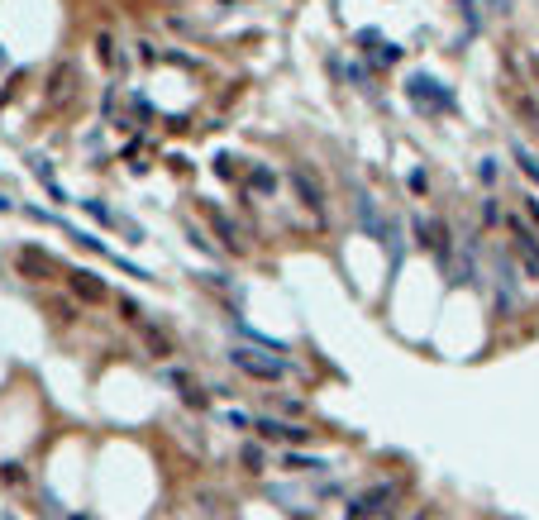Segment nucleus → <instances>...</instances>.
I'll return each instance as SVG.
<instances>
[{
	"label": "nucleus",
	"mask_w": 539,
	"mask_h": 520,
	"mask_svg": "<svg viewBox=\"0 0 539 520\" xmlns=\"http://www.w3.org/2000/svg\"><path fill=\"white\" fill-rule=\"evenodd\" d=\"M405 96H410L415 115H425V120H439V115H454V110H459L454 91L444 82H434L430 72H410V77H405Z\"/></svg>",
	"instance_id": "nucleus-1"
},
{
	"label": "nucleus",
	"mask_w": 539,
	"mask_h": 520,
	"mask_svg": "<svg viewBox=\"0 0 539 520\" xmlns=\"http://www.w3.org/2000/svg\"><path fill=\"white\" fill-rule=\"evenodd\" d=\"M81 96V67L72 57H62L48 67V77H43V115H62V110H72V101Z\"/></svg>",
	"instance_id": "nucleus-2"
},
{
	"label": "nucleus",
	"mask_w": 539,
	"mask_h": 520,
	"mask_svg": "<svg viewBox=\"0 0 539 520\" xmlns=\"http://www.w3.org/2000/svg\"><path fill=\"white\" fill-rule=\"evenodd\" d=\"M410 234H415V244L425 248L439 268H449V263H454V229H449V219H439V215H410Z\"/></svg>",
	"instance_id": "nucleus-3"
},
{
	"label": "nucleus",
	"mask_w": 539,
	"mask_h": 520,
	"mask_svg": "<svg viewBox=\"0 0 539 520\" xmlns=\"http://www.w3.org/2000/svg\"><path fill=\"white\" fill-rule=\"evenodd\" d=\"M224 358H229L234 373H243V377H253V382H263V387L282 382V373H287V363L277 354H258V349H248V344H234Z\"/></svg>",
	"instance_id": "nucleus-4"
},
{
	"label": "nucleus",
	"mask_w": 539,
	"mask_h": 520,
	"mask_svg": "<svg viewBox=\"0 0 539 520\" xmlns=\"http://www.w3.org/2000/svg\"><path fill=\"white\" fill-rule=\"evenodd\" d=\"M196 210L210 219V229L220 234V248H224V253H234V258L248 253V234H243V224L229 215V210H220L215 201H206V196H196Z\"/></svg>",
	"instance_id": "nucleus-5"
},
{
	"label": "nucleus",
	"mask_w": 539,
	"mask_h": 520,
	"mask_svg": "<svg viewBox=\"0 0 539 520\" xmlns=\"http://www.w3.org/2000/svg\"><path fill=\"white\" fill-rule=\"evenodd\" d=\"M248 430L263 439V444H287V449H296V444H310V439H315V430H310V425L282 420V415H258Z\"/></svg>",
	"instance_id": "nucleus-6"
},
{
	"label": "nucleus",
	"mask_w": 539,
	"mask_h": 520,
	"mask_svg": "<svg viewBox=\"0 0 539 520\" xmlns=\"http://www.w3.org/2000/svg\"><path fill=\"white\" fill-rule=\"evenodd\" d=\"M501 224H506V234H511V253H515V263L525 268V277H539V234H535V224H525L520 215H501Z\"/></svg>",
	"instance_id": "nucleus-7"
},
{
	"label": "nucleus",
	"mask_w": 539,
	"mask_h": 520,
	"mask_svg": "<svg viewBox=\"0 0 539 520\" xmlns=\"http://www.w3.org/2000/svg\"><path fill=\"white\" fill-rule=\"evenodd\" d=\"M396 496H401V482H373L368 492L349 496V506H344V516H349V520H368V516H382V511H391V506H396Z\"/></svg>",
	"instance_id": "nucleus-8"
},
{
	"label": "nucleus",
	"mask_w": 539,
	"mask_h": 520,
	"mask_svg": "<svg viewBox=\"0 0 539 520\" xmlns=\"http://www.w3.org/2000/svg\"><path fill=\"white\" fill-rule=\"evenodd\" d=\"M10 263H15V277H24V282H43L48 273H57V258L43 244H20Z\"/></svg>",
	"instance_id": "nucleus-9"
},
{
	"label": "nucleus",
	"mask_w": 539,
	"mask_h": 520,
	"mask_svg": "<svg viewBox=\"0 0 539 520\" xmlns=\"http://www.w3.org/2000/svg\"><path fill=\"white\" fill-rule=\"evenodd\" d=\"M67 291H72L77 305H106L110 301V287L101 282V273H91V268H72V273H67Z\"/></svg>",
	"instance_id": "nucleus-10"
},
{
	"label": "nucleus",
	"mask_w": 539,
	"mask_h": 520,
	"mask_svg": "<svg viewBox=\"0 0 539 520\" xmlns=\"http://www.w3.org/2000/svg\"><path fill=\"white\" fill-rule=\"evenodd\" d=\"M292 187H296L301 205L315 215V224H324V205H329V201H324V187L315 182V172H306V167L296 163V167H292Z\"/></svg>",
	"instance_id": "nucleus-11"
},
{
	"label": "nucleus",
	"mask_w": 539,
	"mask_h": 520,
	"mask_svg": "<svg viewBox=\"0 0 539 520\" xmlns=\"http://www.w3.org/2000/svg\"><path fill=\"white\" fill-rule=\"evenodd\" d=\"M162 377H167V382L177 387V396H182V406H191V411H206V406H210V391H206L201 382H191V377L182 373V368H167Z\"/></svg>",
	"instance_id": "nucleus-12"
},
{
	"label": "nucleus",
	"mask_w": 539,
	"mask_h": 520,
	"mask_svg": "<svg viewBox=\"0 0 539 520\" xmlns=\"http://www.w3.org/2000/svg\"><path fill=\"white\" fill-rule=\"evenodd\" d=\"M243 187H248L253 196H277V172L263 167V163H248L243 167Z\"/></svg>",
	"instance_id": "nucleus-13"
},
{
	"label": "nucleus",
	"mask_w": 539,
	"mask_h": 520,
	"mask_svg": "<svg viewBox=\"0 0 539 520\" xmlns=\"http://www.w3.org/2000/svg\"><path fill=\"white\" fill-rule=\"evenodd\" d=\"M282 468H287V472H296V477H306V472H310V477L329 472L324 458H310V454H296V449H287V454H282Z\"/></svg>",
	"instance_id": "nucleus-14"
},
{
	"label": "nucleus",
	"mask_w": 539,
	"mask_h": 520,
	"mask_svg": "<svg viewBox=\"0 0 539 520\" xmlns=\"http://www.w3.org/2000/svg\"><path fill=\"white\" fill-rule=\"evenodd\" d=\"M143 349L158 358V363H167V358L177 354V344H172V334L167 329H158V325H143Z\"/></svg>",
	"instance_id": "nucleus-15"
},
{
	"label": "nucleus",
	"mask_w": 539,
	"mask_h": 520,
	"mask_svg": "<svg viewBox=\"0 0 539 520\" xmlns=\"http://www.w3.org/2000/svg\"><path fill=\"white\" fill-rule=\"evenodd\" d=\"M511 158L520 163V172H525L530 182H539V158L530 153V148H525V143H520V138H511Z\"/></svg>",
	"instance_id": "nucleus-16"
},
{
	"label": "nucleus",
	"mask_w": 539,
	"mask_h": 520,
	"mask_svg": "<svg viewBox=\"0 0 539 520\" xmlns=\"http://www.w3.org/2000/svg\"><path fill=\"white\" fill-rule=\"evenodd\" d=\"M239 458H243V472H268V454H263V444H243L239 449Z\"/></svg>",
	"instance_id": "nucleus-17"
},
{
	"label": "nucleus",
	"mask_w": 539,
	"mask_h": 520,
	"mask_svg": "<svg viewBox=\"0 0 539 520\" xmlns=\"http://www.w3.org/2000/svg\"><path fill=\"white\" fill-rule=\"evenodd\" d=\"M368 53H373V62H378V67H396V62L405 57V48H401V43H382V38H378Z\"/></svg>",
	"instance_id": "nucleus-18"
},
{
	"label": "nucleus",
	"mask_w": 539,
	"mask_h": 520,
	"mask_svg": "<svg viewBox=\"0 0 539 520\" xmlns=\"http://www.w3.org/2000/svg\"><path fill=\"white\" fill-rule=\"evenodd\" d=\"M110 301H115V315H120V320H129V325L143 320V305H138L134 296H124V291H120V296H110Z\"/></svg>",
	"instance_id": "nucleus-19"
},
{
	"label": "nucleus",
	"mask_w": 539,
	"mask_h": 520,
	"mask_svg": "<svg viewBox=\"0 0 539 520\" xmlns=\"http://www.w3.org/2000/svg\"><path fill=\"white\" fill-rule=\"evenodd\" d=\"M215 177H224V182H239V177H243V163L234 158V153H220V158H215Z\"/></svg>",
	"instance_id": "nucleus-20"
},
{
	"label": "nucleus",
	"mask_w": 539,
	"mask_h": 520,
	"mask_svg": "<svg viewBox=\"0 0 539 520\" xmlns=\"http://www.w3.org/2000/svg\"><path fill=\"white\" fill-rule=\"evenodd\" d=\"M0 482H5V487H24L29 477H24V468H20V463H0Z\"/></svg>",
	"instance_id": "nucleus-21"
},
{
	"label": "nucleus",
	"mask_w": 539,
	"mask_h": 520,
	"mask_svg": "<svg viewBox=\"0 0 539 520\" xmlns=\"http://www.w3.org/2000/svg\"><path fill=\"white\" fill-rule=\"evenodd\" d=\"M20 86H24V67H20V72H15L10 82L0 86V110H5V106H10V101H15V96H20Z\"/></svg>",
	"instance_id": "nucleus-22"
},
{
	"label": "nucleus",
	"mask_w": 539,
	"mask_h": 520,
	"mask_svg": "<svg viewBox=\"0 0 539 520\" xmlns=\"http://www.w3.org/2000/svg\"><path fill=\"white\" fill-rule=\"evenodd\" d=\"M501 215H506V210L496 205V196H487V201H482V224H487V229H496V224H501Z\"/></svg>",
	"instance_id": "nucleus-23"
},
{
	"label": "nucleus",
	"mask_w": 539,
	"mask_h": 520,
	"mask_svg": "<svg viewBox=\"0 0 539 520\" xmlns=\"http://www.w3.org/2000/svg\"><path fill=\"white\" fill-rule=\"evenodd\" d=\"M96 48H101V62H106V67H120V53H115V38H110V34L96 38Z\"/></svg>",
	"instance_id": "nucleus-24"
},
{
	"label": "nucleus",
	"mask_w": 539,
	"mask_h": 520,
	"mask_svg": "<svg viewBox=\"0 0 539 520\" xmlns=\"http://www.w3.org/2000/svg\"><path fill=\"white\" fill-rule=\"evenodd\" d=\"M405 187H410V192H415V196H430V177H425V172L415 167V172L405 177Z\"/></svg>",
	"instance_id": "nucleus-25"
},
{
	"label": "nucleus",
	"mask_w": 539,
	"mask_h": 520,
	"mask_svg": "<svg viewBox=\"0 0 539 520\" xmlns=\"http://www.w3.org/2000/svg\"><path fill=\"white\" fill-rule=\"evenodd\" d=\"M187 239H191V248H201V253H215L210 239H206V229H196V224H187Z\"/></svg>",
	"instance_id": "nucleus-26"
},
{
	"label": "nucleus",
	"mask_w": 539,
	"mask_h": 520,
	"mask_svg": "<svg viewBox=\"0 0 539 520\" xmlns=\"http://www.w3.org/2000/svg\"><path fill=\"white\" fill-rule=\"evenodd\" d=\"M477 177H482L487 187H496V177H501V167H496V158H482V167H477Z\"/></svg>",
	"instance_id": "nucleus-27"
},
{
	"label": "nucleus",
	"mask_w": 539,
	"mask_h": 520,
	"mask_svg": "<svg viewBox=\"0 0 539 520\" xmlns=\"http://www.w3.org/2000/svg\"><path fill=\"white\" fill-rule=\"evenodd\" d=\"M520 205H525V215H530V224H535V234H539V196H520Z\"/></svg>",
	"instance_id": "nucleus-28"
},
{
	"label": "nucleus",
	"mask_w": 539,
	"mask_h": 520,
	"mask_svg": "<svg viewBox=\"0 0 539 520\" xmlns=\"http://www.w3.org/2000/svg\"><path fill=\"white\" fill-rule=\"evenodd\" d=\"M34 177H38V182H53V163H48V158H34Z\"/></svg>",
	"instance_id": "nucleus-29"
},
{
	"label": "nucleus",
	"mask_w": 539,
	"mask_h": 520,
	"mask_svg": "<svg viewBox=\"0 0 539 520\" xmlns=\"http://www.w3.org/2000/svg\"><path fill=\"white\" fill-rule=\"evenodd\" d=\"M53 315H57V320H77V305H72V301H57Z\"/></svg>",
	"instance_id": "nucleus-30"
},
{
	"label": "nucleus",
	"mask_w": 539,
	"mask_h": 520,
	"mask_svg": "<svg viewBox=\"0 0 539 520\" xmlns=\"http://www.w3.org/2000/svg\"><path fill=\"white\" fill-rule=\"evenodd\" d=\"M224 420H229L234 430H248V425H253V420H248V415H243V411H229V415H224Z\"/></svg>",
	"instance_id": "nucleus-31"
},
{
	"label": "nucleus",
	"mask_w": 539,
	"mask_h": 520,
	"mask_svg": "<svg viewBox=\"0 0 539 520\" xmlns=\"http://www.w3.org/2000/svg\"><path fill=\"white\" fill-rule=\"evenodd\" d=\"M0 215H10V196H0Z\"/></svg>",
	"instance_id": "nucleus-32"
}]
</instances>
